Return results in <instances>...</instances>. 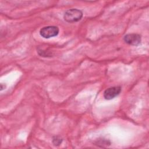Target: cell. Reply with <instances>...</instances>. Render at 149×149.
I'll return each mask as SVG.
<instances>
[{
    "mask_svg": "<svg viewBox=\"0 0 149 149\" xmlns=\"http://www.w3.org/2000/svg\"><path fill=\"white\" fill-rule=\"evenodd\" d=\"M83 12L77 9L67 10L63 15L64 20L68 23H74L80 20L83 17Z\"/></svg>",
    "mask_w": 149,
    "mask_h": 149,
    "instance_id": "1",
    "label": "cell"
},
{
    "mask_svg": "<svg viewBox=\"0 0 149 149\" xmlns=\"http://www.w3.org/2000/svg\"><path fill=\"white\" fill-rule=\"evenodd\" d=\"M59 28L55 26H48L40 29V34L44 38H49L56 36L59 33Z\"/></svg>",
    "mask_w": 149,
    "mask_h": 149,
    "instance_id": "2",
    "label": "cell"
},
{
    "mask_svg": "<svg viewBox=\"0 0 149 149\" xmlns=\"http://www.w3.org/2000/svg\"><path fill=\"white\" fill-rule=\"evenodd\" d=\"M124 41L127 44L137 46L139 45L141 41L140 35L138 34L131 33L125 35L123 37Z\"/></svg>",
    "mask_w": 149,
    "mask_h": 149,
    "instance_id": "3",
    "label": "cell"
},
{
    "mask_svg": "<svg viewBox=\"0 0 149 149\" xmlns=\"http://www.w3.org/2000/svg\"><path fill=\"white\" fill-rule=\"evenodd\" d=\"M121 91L120 86H114L106 89L104 93V97L107 100H112L117 97Z\"/></svg>",
    "mask_w": 149,
    "mask_h": 149,
    "instance_id": "4",
    "label": "cell"
},
{
    "mask_svg": "<svg viewBox=\"0 0 149 149\" xmlns=\"http://www.w3.org/2000/svg\"><path fill=\"white\" fill-rule=\"evenodd\" d=\"M62 142V139L60 136H55L52 139V143L55 146H59Z\"/></svg>",
    "mask_w": 149,
    "mask_h": 149,
    "instance_id": "5",
    "label": "cell"
}]
</instances>
